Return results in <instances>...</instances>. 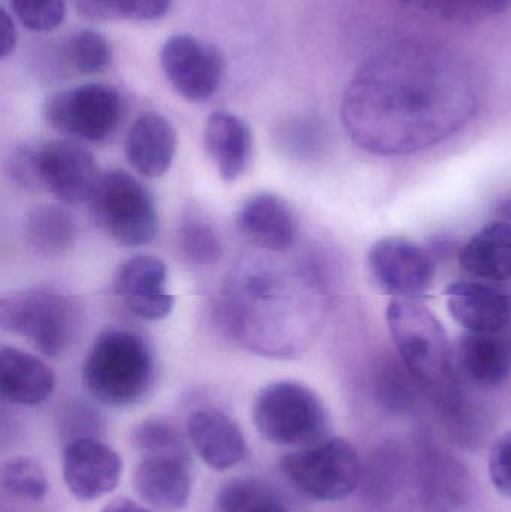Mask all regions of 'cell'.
Wrapping results in <instances>:
<instances>
[{"instance_id": "6da1fadb", "label": "cell", "mask_w": 511, "mask_h": 512, "mask_svg": "<svg viewBox=\"0 0 511 512\" xmlns=\"http://www.w3.org/2000/svg\"><path fill=\"white\" fill-rule=\"evenodd\" d=\"M479 102V75L461 51L435 39H399L354 71L341 120L365 152L410 155L461 132Z\"/></svg>"}, {"instance_id": "7a4b0ae2", "label": "cell", "mask_w": 511, "mask_h": 512, "mask_svg": "<svg viewBox=\"0 0 511 512\" xmlns=\"http://www.w3.org/2000/svg\"><path fill=\"white\" fill-rule=\"evenodd\" d=\"M87 393L110 408H129L146 399L156 381V361L147 340L128 328L99 334L81 370Z\"/></svg>"}, {"instance_id": "3957f363", "label": "cell", "mask_w": 511, "mask_h": 512, "mask_svg": "<svg viewBox=\"0 0 511 512\" xmlns=\"http://www.w3.org/2000/svg\"><path fill=\"white\" fill-rule=\"evenodd\" d=\"M387 325L410 375L450 408L453 355L440 319L414 298H395L387 307Z\"/></svg>"}, {"instance_id": "277c9868", "label": "cell", "mask_w": 511, "mask_h": 512, "mask_svg": "<svg viewBox=\"0 0 511 512\" xmlns=\"http://www.w3.org/2000/svg\"><path fill=\"white\" fill-rule=\"evenodd\" d=\"M252 420L258 435L279 447H311L329 432V414L320 397L293 381L264 387L252 405Z\"/></svg>"}, {"instance_id": "5b68a950", "label": "cell", "mask_w": 511, "mask_h": 512, "mask_svg": "<svg viewBox=\"0 0 511 512\" xmlns=\"http://www.w3.org/2000/svg\"><path fill=\"white\" fill-rule=\"evenodd\" d=\"M89 204L93 224L123 248L150 245L158 236L159 215L153 195L126 171L102 174Z\"/></svg>"}, {"instance_id": "8992f818", "label": "cell", "mask_w": 511, "mask_h": 512, "mask_svg": "<svg viewBox=\"0 0 511 512\" xmlns=\"http://www.w3.org/2000/svg\"><path fill=\"white\" fill-rule=\"evenodd\" d=\"M80 313L71 298L50 289H32L0 301V325L26 339L45 357L62 354L74 339Z\"/></svg>"}, {"instance_id": "52a82bcc", "label": "cell", "mask_w": 511, "mask_h": 512, "mask_svg": "<svg viewBox=\"0 0 511 512\" xmlns=\"http://www.w3.org/2000/svg\"><path fill=\"white\" fill-rule=\"evenodd\" d=\"M281 471L303 495L323 502L347 498L362 477L356 448L341 438L324 439L287 454L282 457Z\"/></svg>"}, {"instance_id": "ba28073f", "label": "cell", "mask_w": 511, "mask_h": 512, "mask_svg": "<svg viewBox=\"0 0 511 512\" xmlns=\"http://www.w3.org/2000/svg\"><path fill=\"white\" fill-rule=\"evenodd\" d=\"M122 95L102 83L69 87L48 96L42 114L54 131L87 143L108 140L122 122Z\"/></svg>"}, {"instance_id": "9c48e42d", "label": "cell", "mask_w": 511, "mask_h": 512, "mask_svg": "<svg viewBox=\"0 0 511 512\" xmlns=\"http://www.w3.org/2000/svg\"><path fill=\"white\" fill-rule=\"evenodd\" d=\"M159 65L168 83L189 102L215 96L225 77L224 54L212 42L192 35H174L159 51Z\"/></svg>"}, {"instance_id": "30bf717a", "label": "cell", "mask_w": 511, "mask_h": 512, "mask_svg": "<svg viewBox=\"0 0 511 512\" xmlns=\"http://www.w3.org/2000/svg\"><path fill=\"white\" fill-rule=\"evenodd\" d=\"M39 189L68 206L89 203L102 174L96 159L77 141L56 140L35 147Z\"/></svg>"}, {"instance_id": "8fae6325", "label": "cell", "mask_w": 511, "mask_h": 512, "mask_svg": "<svg viewBox=\"0 0 511 512\" xmlns=\"http://www.w3.org/2000/svg\"><path fill=\"white\" fill-rule=\"evenodd\" d=\"M369 270L377 285L396 298H416L434 285L437 265L417 243L402 237L378 240L368 255Z\"/></svg>"}, {"instance_id": "7c38bea8", "label": "cell", "mask_w": 511, "mask_h": 512, "mask_svg": "<svg viewBox=\"0 0 511 512\" xmlns=\"http://www.w3.org/2000/svg\"><path fill=\"white\" fill-rule=\"evenodd\" d=\"M122 472V457L92 436H78L65 445L63 480L78 501H96L113 492Z\"/></svg>"}, {"instance_id": "4fadbf2b", "label": "cell", "mask_w": 511, "mask_h": 512, "mask_svg": "<svg viewBox=\"0 0 511 512\" xmlns=\"http://www.w3.org/2000/svg\"><path fill=\"white\" fill-rule=\"evenodd\" d=\"M167 282V265L162 259L155 255H135L117 267L113 289L132 315L156 322L170 316L176 303Z\"/></svg>"}, {"instance_id": "5bb4252c", "label": "cell", "mask_w": 511, "mask_h": 512, "mask_svg": "<svg viewBox=\"0 0 511 512\" xmlns=\"http://www.w3.org/2000/svg\"><path fill=\"white\" fill-rule=\"evenodd\" d=\"M236 225L252 245L269 252H287L299 234V222L290 204L270 192L251 195L240 206Z\"/></svg>"}, {"instance_id": "9a60e30c", "label": "cell", "mask_w": 511, "mask_h": 512, "mask_svg": "<svg viewBox=\"0 0 511 512\" xmlns=\"http://www.w3.org/2000/svg\"><path fill=\"white\" fill-rule=\"evenodd\" d=\"M189 442L209 468L224 472L248 454L245 436L233 418L216 408H201L189 415Z\"/></svg>"}, {"instance_id": "2e32d148", "label": "cell", "mask_w": 511, "mask_h": 512, "mask_svg": "<svg viewBox=\"0 0 511 512\" xmlns=\"http://www.w3.org/2000/svg\"><path fill=\"white\" fill-rule=\"evenodd\" d=\"M446 297L450 315L467 333H498L510 328V297L488 283H452Z\"/></svg>"}, {"instance_id": "e0dca14e", "label": "cell", "mask_w": 511, "mask_h": 512, "mask_svg": "<svg viewBox=\"0 0 511 512\" xmlns=\"http://www.w3.org/2000/svg\"><path fill=\"white\" fill-rule=\"evenodd\" d=\"M204 150L224 182L239 180L252 162L254 135L248 123L230 111H215L207 117Z\"/></svg>"}, {"instance_id": "ac0fdd59", "label": "cell", "mask_w": 511, "mask_h": 512, "mask_svg": "<svg viewBox=\"0 0 511 512\" xmlns=\"http://www.w3.org/2000/svg\"><path fill=\"white\" fill-rule=\"evenodd\" d=\"M176 152V129L167 117L155 111L137 117L125 137L126 161L146 179L164 177Z\"/></svg>"}, {"instance_id": "d6986e66", "label": "cell", "mask_w": 511, "mask_h": 512, "mask_svg": "<svg viewBox=\"0 0 511 512\" xmlns=\"http://www.w3.org/2000/svg\"><path fill=\"white\" fill-rule=\"evenodd\" d=\"M141 501L162 512H179L192 492L191 463L165 457H144L132 477Z\"/></svg>"}, {"instance_id": "ffe728a7", "label": "cell", "mask_w": 511, "mask_h": 512, "mask_svg": "<svg viewBox=\"0 0 511 512\" xmlns=\"http://www.w3.org/2000/svg\"><path fill=\"white\" fill-rule=\"evenodd\" d=\"M456 361L462 375L479 385L495 388L511 378V330L465 333L458 343Z\"/></svg>"}, {"instance_id": "44dd1931", "label": "cell", "mask_w": 511, "mask_h": 512, "mask_svg": "<svg viewBox=\"0 0 511 512\" xmlns=\"http://www.w3.org/2000/svg\"><path fill=\"white\" fill-rule=\"evenodd\" d=\"M54 388L56 376L41 358L14 346L0 349V391L8 402L38 406L50 399Z\"/></svg>"}, {"instance_id": "7402d4cb", "label": "cell", "mask_w": 511, "mask_h": 512, "mask_svg": "<svg viewBox=\"0 0 511 512\" xmlns=\"http://www.w3.org/2000/svg\"><path fill=\"white\" fill-rule=\"evenodd\" d=\"M459 264L470 276L486 282L511 279V224L495 221L483 227L459 254Z\"/></svg>"}, {"instance_id": "603a6c76", "label": "cell", "mask_w": 511, "mask_h": 512, "mask_svg": "<svg viewBox=\"0 0 511 512\" xmlns=\"http://www.w3.org/2000/svg\"><path fill=\"white\" fill-rule=\"evenodd\" d=\"M24 240L41 255H60L74 246L78 236L74 216L56 204H41L24 219Z\"/></svg>"}, {"instance_id": "cb8c5ba5", "label": "cell", "mask_w": 511, "mask_h": 512, "mask_svg": "<svg viewBox=\"0 0 511 512\" xmlns=\"http://www.w3.org/2000/svg\"><path fill=\"white\" fill-rule=\"evenodd\" d=\"M176 246L180 256L195 267L215 265L224 252L218 231L198 215H188L180 221Z\"/></svg>"}, {"instance_id": "d4e9b609", "label": "cell", "mask_w": 511, "mask_h": 512, "mask_svg": "<svg viewBox=\"0 0 511 512\" xmlns=\"http://www.w3.org/2000/svg\"><path fill=\"white\" fill-rule=\"evenodd\" d=\"M216 512H290L272 487L254 478L230 481L216 498Z\"/></svg>"}, {"instance_id": "484cf974", "label": "cell", "mask_w": 511, "mask_h": 512, "mask_svg": "<svg viewBox=\"0 0 511 512\" xmlns=\"http://www.w3.org/2000/svg\"><path fill=\"white\" fill-rule=\"evenodd\" d=\"M63 56L68 65L80 74H101L113 63V47L102 33L83 29L66 39Z\"/></svg>"}, {"instance_id": "4316f807", "label": "cell", "mask_w": 511, "mask_h": 512, "mask_svg": "<svg viewBox=\"0 0 511 512\" xmlns=\"http://www.w3.org/2000/svg\"><path fill=\"white\" fill-rule=\"evenodd\" d=\"M135 448L146 457H165L191 463V453L182 433L164 420L143 421L132 435Z\"/></svg>"}, {"instance_id": "83f0119b", "label": "cell", "mask_w": 511, "mask_h": 512, "mask_svg": "<svg viewBox=\"0 0 511 512\" xmlns=\"http://www.w3.org/2000/svg\"><path fill=\"white\" fill-rule=\"evenodd\" d=\"M425 501L432 510L452 511L464 499L465 477L459 465L452 460L438 459L429 466V475L425 477Z\"/></svg>"}, {"instance_id": "f1b7e54d", "label": "cell", "mask_w": 511, "mask_h": 512, "mask_svg": "<svg viewBox=\"0 0 511 512\" xmlns=\"http://www.w3.org/2000/svg\"><path fill=\"white\" fill-rule=\"evenodd\" d=\"M2 484L6 493L24 501L41 502L48 493L44 469L32 457L20 456L6 462Z\"/></svg>"}, {"instance_id": "f546056e", "label": "cell", "mask_w": 511, "mask_h": 512, "mask_svg": "<svg viewBox=\"0 0 511 512\" xmlns=\"http://www.w3.org/2000/svg\"><path fill=\"white\" fill-rule=\"evenodd\" d=\"M15 17L30 32H53L66 17V0H11Z\"/></svg>"}, {"instance_id": "4dcf8cb0", "label": "cell", "mask_w": 511, "mask_h": 512, "mask_svg": "<svg viewBox=\"0 0 511 512\" xmlns=\"http://www.w3.org/2000/svg\"><path fill=\"white\" fill-rule=\"evenodd\" d=\"M6 174L12 183L26 191H41L36 171L35 147L21 146L12 150L6 161Z\"/></svg>"}, {"instance_id": "1f68e13d", "label": "cell", "mask_w": 511, "mask_h": 512, "mask_svg": "<svg viewBox=\"0 0 511 512\" xmlns=\"http://www.w3.org/2000/svg\"><path fill=\"white\" fill-rule=\"evenodd\" d=\"M489 475L495 489L511 499V432L504 433L492 445L489 453Z\"/></svg>"}, {"instance_id": "d6a6232c", "label": "cell", "mask_w": 511, "mask_h": 512, "mask_svg": "<svg viewBox=\"0 0 511 512\" xmlns=\"http://www.w3.org/2000/svg\"><path fill=\"white\" fill-rule=\"evenodd\" d=\"M174 0H117V12L123 20L156 21L168 15Z\"/></svg>"}, {"instance_id": "836d02e7", "label": "cell", "mask_w": 511, "mask_h": 512, "mask_svg": "<svg viewBox=\"0 0 511 512\" xmlns=\"http://www.w3.org/2000/svg\"><path fill=\"white\" fill-rule=\"evenodd\" d=\"M75 9L81 17L90 21L119 20L117 12V0H74Z\"/></svg>"}, {"instance_id": "e575fe53", "label": "cell", "mask_w": 511, "mask_h": 512, "mask_svg": "<svg viewBox=\"0 0 511 512\" xmlns=\"http://www.w3.org/2000/svg\"><path fill=\"white\" fill-rule=\"evenodd\" d=\"M0 33H2V39H0V57L6 59L12 51L15 50L17 45V29H15L14 20L11 15L8 14L6 9H2L0 12Z\"/></svg>"}, {"instance_id": "d590c367", "label": "cell", "mask_w": 511, "mask_h": 512, "mask_svg": "<svg viewBox=\"0 0 511 512\" xmlns=\"http://www.w3.org/2000/svg\"><path fill=\"white\" fill-rule=\"evenodd\" d=\"M101 512H152L147 508L141 507L137 502L131 499L120 498L116 501H111L110 504L105 505L104 510Z\"/></svg>"}]
</instances>
